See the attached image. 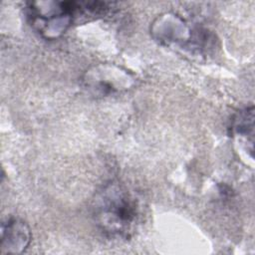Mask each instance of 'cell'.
<instances>
[{
  "label": "cell",
  "mask_w": 255,
  "mask_h": 255,
  "mask_svg": "<svg viewBox=\"0 0 255 255\" xmlns=\"http://www.w3.org/2000/svg\"><path fill=\"white\" fill-rule=\"evenodd\" d=\"M83 83L93 95L108 96L129 90L134 84V78L117 65L99 64L87 70Z\"/></svg>",
  "instance_id": "3957f363"
},
{
  "label": "cell",
  "mask_w": 255,
  "mask_h": 255,
  "mask_svg": "<svg viewBox=\"0 0 255 255\" xmlns=\"http://www.w3.org/2000/svg\"><path fill=\"white\" fill-rule=\"evenodd\" d=\"M75 12L76 2H33L29 7L31 24L48 40L57 39L66 32Z\"/></svg>",
  "instance_id": "7a4b0ae2"
},
{
  "label": "cell",
  "mask_w": 255,
  "mask_h": 255,
  "mask_svg": "<svg viewBox=\"0 0 255 255\" xmlns=\"http://www.w3.org/2000/svg\"><path fill=\"white\" fill-rule=\"evenodd\" d=\"M232 130L234 134L249 142L253 146L254 136V108H245L240 110L234 117L232 123Z\"/></svg>",
  "instance_id": "8992f818"
},
{
  "label": "cell",
  "mask_w": 255,
  "mask_h": 255,
  "mask_svg": "<svg viewBox=\"0 0 255 255\" xmlns=\"http://www.w3.org/2000/svg\"><path fill=\"white\" fill-rule=\"evenodd\" d=\"M150 32L156 41L166 46L184 44L191 38L190 29L184 21L170 13L157 17L151 24Z\"/></svg>",
  "instance_id": "277c9868"
},
{
  "label": "cell",
  "mask_w": 255,
  "mask_h": 255,
  "mask_svg": "<svg viewBox=\"0 0 255 255\" xmlns=\"http://www.w3.org/2000/svg\"><path fill=\"white\" fill-rule=\"evenodd\" d=\"M31 241L28 224L19 218H9L1 226V254H20Z\"/></svg>",
  "instance_id": "5b68a950"
},
{
  "label": "cell",
  "mask_w": 255,
  "mask_h": 255,
  "mask_svg": "<svg viewBox=\"0 0 255 255\" xmlns=\"http://www.w3.org/2000/svg\"><path fill=\"white\" fill-rule=\"evenodd\" d=\"M97 225L108 235L128 237L139 218V202L127 186L120 182L105 185L94 199Z\"/></svg>",
  "instance_id": "6da1fadb"
}]
</instances>
